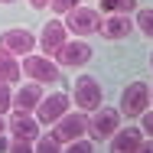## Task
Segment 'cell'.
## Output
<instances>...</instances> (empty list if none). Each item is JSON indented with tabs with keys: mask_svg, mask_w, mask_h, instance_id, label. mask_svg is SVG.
Masks as SVG:
<instances>
[{
	"mask_svg": "<svg viewBox=\"0 0 153 153\" xmlns=\"http://www.w3.org/2000/svg\"><path fill=\"white\" fill-rule=\"evenodd\" d=\"M68 20H65V30L75 33L78 39H85V36H91V33H98V26H101V10H94V7H75L72 13H65Z\"/></svg>",
	"mask_w": 153,
	"mask_h": 153,
	"instance_id": "6da1fadb",
	"label": "cell"
},
{
	"mask_svg": "<svg viewBox=\"0 0 153 153\" xmlns=\"http://www.w3.org/2000/svg\"><path fill=\"white\" fill-rule=\"evenodd\" d=\"M72 98L78 104V111H98L101 108V85L94 75H78L75 78V88H72Z\"/></svg>",
	"mask_w": 153,
	"mask_h": 153,
	"instance_id": "7a4b0ae2",
	"label": "cell"
},
{
	"mask_svg": "<svg viewBox=\"0 0 153 153\" xmlns=\"http://www.w3.org/2000/svg\"><path fill=\"white\" fill-rule=\"evenodd\" d=\"M150 104V85L147 82H130L121 94V114L124 117H140Z\"/></svg>",
	"mask_w": 153,
	"mask_h": 153,
	"instance_id": "3957f363",
	"label": "cell"
},
{
	"mask_svg": "<svg viewBox=\"0 0 153 153\" xmlns=\"http://www.w3.org/2000/svg\"><path fill=\"white\" fill-rule=\"evenodd\" d=\"M91 46L85 42V39H65L59 49H56V65H62V68H78V65H85V62L91 59Z\"/></svg>",
	"mask_w": 153,
	"mask_h": 153,
	"instance_id": "277c9868",
	"label": "cell"
},
{
	"mask_svg": "<svg viewBox=\"0 0 153 153\" xmlns=\"http://www.w3.org/2000/svg\"><path fill=\"white\" fill-rule=\"evenodd\" d=\"M20 68H23V75L33 78V82H39V85H52L56 78H59V65L52 59H46V56H23L20 62Z\"/></svg>",
	"mask_w": 153,
	"mask_h": 153,
	"instance_id": "5b68a950",
	"label": "cell"
},
{
	"mask_svg": "<svg viewBox=\"0 0 153 153\" xmlns=\"http://www.w3.org/2000/svg\"><path fill=\"white\" fill-rule=\"evenodd\" d=\"M85 130H88V117H85V111H68V114H62L59 121L52 124V137H56L59 143H72V140H78Z\"/></svg>",
	"mask_w": 153,
	"mask_h": 153,
	"instance_id": "8992f818",
	"label": "cell"
},
{
	"mask_svg": "<svg viewBox=\"0 0 153 153\" xmlns=\"http://www.w3.org/2000/svg\"><path fill=\"white\" fill-rule=\"evenodd\" d=\"M117 127H121V111H114V108H98L88 117V130L98 140H111Z\"/></svg>",
	"mask_w": 153,
	"mask_h": 153,
	"instance_id": "52a82bcc",
	"label": "cell"
},
{
	"mask_svg": "<svg viewBox=\"0 0 153 153\" xmlns=\"http://www.w3.org/2000/svg\"><path fill=\"white\" fill-rule=\"evenodd\" d=\"M62 114H68V94H62V91L42 94V101L36 104V121L39 124H56Z\"/></svg>",
	"mask_w": 153,
	"mask_h": 153,
	"instance_id": "ba28073f",
	"label": "cell"
},
{
	"mask_svg": "<svg viewBox=\"0 0 153 153\" xmlns=\"http://www.w3.org/2000/svg\"><path fill=\"white\" fill-rule=\"evenodd\" d=\"M7 130L13 134V140H36V134H39V121L30 117V111H13L10 121H7Z\"/></svg>",
	"mask_w": 153,
	"mask_h": 153,
	"instance_id": "9c48e42d",
	"label": "cell"
},
{
	"mask_svg": "<svg viewBox=\"0 0 153 153\" xmlns=\"http://www.w3.org/2000/svg\"><path fill=\"white\" fill-rule=\"evenodd\" d=\"M134 30H137V26H134V20H130L127 13H108V16L101 20V26H98V33H101L104 39H124V36H130Z\"/></svg>",
	"mask_w": 153,
	"mask_h": 153,
	"instance_id": "30bf717a",
	"label": "cell"
},
{
	"mask_svg": "<svg viewBox=\"0 0 153 153\" xmlns=\"http://www.w3.org/2000/svg\"><path fill=\"white\" fill-rule=\"evenodd\" d=\"M36 42H39V39H36L30 30H7L3 36H0V46L10 49L13 56H30Z\"/></svg>",
	"mask_w": 153,
	"mask_h": 153,
	"instance_id": "8fae6325",
	"label": "cell"
},
{
	"mask_svg": "<svg viewBox=\"0 0 153 153\" xmlns=\"http://www.w3.org/2000/svg\"><path fill=\"white\" fill-rule=\"evenodd\" d=\"M143 143V130L140 127H117L114 137H111V153H134L137 147Z\"/></svg>",
	"mask_w": 153,
	"mask_h": 153,
	"instance_id": "7c38bea8",
	"label": "cell"
},
{
	"mask_svg": "<svg viewBox=\"0 0 153 153\" xmlns=\"http://www.w3.org/2000/svg\"><path fill=\"white\" fill-rule=\"evenodd\" d=\"M65 23L62 20H49L46 26H42V33H39V46H42V52H52L56 56V49H59L62 42H65Z\"/></svg>",
	"mask_w": 153,
	"mask_h": 153,
	"instance_id": "4fadbf2b",
	"label": "cell"
},
{
	"mask_svg": "<svg viewBox=\"0 0 153 153\" xmlns=\"http://www.w3.org/2000/svg\"><path fill=\"white\" fill-rule=\"evenodd\" d=\"M39 101H42V85L30 82V85H23L20 91L13 94V111H33Z\"/></svg>",
	"mask_w": 153,
	"mask_h": 153,
	"instance_id": "5bb4252c",
	"label": "cell"
},
{
	"mask_svg": "<svg viewBox=\"0 0 153 153\" xmlns=\"http://www.w3.org/2000/svg\"><path fill=\"white\" fill-rule=\"evenodd\" d=\"M20 75H23V68H20L16 56H13L10 49H3V46H0V78L13 85V82H20Z\"/></svg>",
	"mask_w": 153,
	"mask_h": 153,
	"instance_id": "9a60e30c",
	"label": "cell"
},
{
	"mask_svg": "<svg viewBox=\"0 0 153 153\" xmlns=\"http://www.w3.org/2000/svg\"><path fill=\"white\" fill-rule=\"evenodd\" d=\"M101 10H104V16L108 13H137V0H101Z\"/></svg>",
	"mask_w": 153,
	"mask_h": 153,
	"instance_id": "2e32d148",
	"label": "cell"
},
{
	"mask_svg": "<svg viewBox=\"0 0 153 153\" xmlns=\"http://www.w3.org/2000/svg\"><path fill=\"white\" fill-rule=\"evenodd\" d=\"M134 26L143 33L147 39H153V10L147 7V10H137V16H134Z\"/></svg>",
	"mask_w": 153,
	"mask_h": 153,
	"instance_id": "e0dca14e",
	"label": "cell"
},
{
	"mask_svg": "<svg viewBox=\"0 0 153 153\" xmlns=\"http://www.w3.org/2000/svg\"><path fill=\"white\" fill-rule=\"evenodd\" d=\"M33 153H62V143L52 137V134H49V137H42V140L33 147Z\"/></svg>",
	"mask_w": 153,
	"mask_h": 153,
	"instance_id": "ac0fdd59",
	"label": "cell"
},
{
	"mask_svg": "<svg viewBox=\"0 0 153 153\" xmlns=\"http://www.w3.org/2000/svg\"><path fill=\"white\" fill-rule=\"evenodd\" d=\"M13 108V91H10V82L0 78V114H7Z\"/></svg>",
	"mask_w": 153,
	"mask_h": 153,
	"instance_id": "d6986e66",
	"label": "cell"
},
{
	"mask_svg": "<svg viewBox=\"0 0 153 153\" xmlns=\"http://www.w3.org/2000/svg\"><path fill=\"white\" fill-rule=\"evenodd\" d=\"M49 7H52V13H62V16H65V13H72L75 7H82V3H78V0H49Z\"/></svg>",
	"mask_w": 153,
	"mask_h": 153,
	"instance_id": "ffe728a7",
	"label": "cell"
},
{
	"mask_svg": "<svg viewBox=\"0 0 153 153\" xmlns=\"http://www.w3.org/2000/svg\"><path fill=\"white\" fill-rule=\"evenodd\" d=\"M62 153H94V147L88 143V140H82V137H78V140H72Z\"/></svg>",
	"mask_w": 153,
	"mask_h": 153,
	"instance_id": "44dd1931",
	"label": "cell"
},
{
	"mask_svg": "<svg viewBox=\"0 0 153 153\" xmlns=\"http://www.w3.org/2000/svg\"><path fill=\"white\" fill-rule=\"evenodd\" d=\"M10 153H33V140H10Z\"/></svg>",
	"mask_w": 153,
	"mask_h": 153,
	"instance_id": "7402d4cb",
	"label": "cell"
},
{
	"mask_svg": "<svg viewBox=\"0 0 153 153\" xmlns=\"http://www.w3.org/2000/svg\"><path fill=\"white\" fill-rule=\"evenodd\" d=\"M140 130H143L147 137H153V111H143V114H140Z\"/></svg>",
	"mask_w": 153,
	"mask_h": 153,
	"instance_id": "603a6c76",
	"label": "cell"
},
{
	"mask_svg": "<svg viewBox=\"0 0 153 153\" xmlns=\"http://www.w3.org/2000/svg\"><path fill=\"white\" fill-rule=\"evenodd\" d=\"M134 153H153V137H150V140H143V143H140Z\"/></svg>",
	"mask_w": 153,
	"mask_h": 153,
	"instance_id": "cb8c5ba5",
	"label": "cell"
},
{
	"mask_svg": "<svg viewBox=\"0 0 153 153\" xmlns=\"http://www.w3.org/2000/svg\"><path fill=\"white\" fill-rule=\"evenodd\" d=\"M30 7H33V10H46V7H49V0H30Z\"/></svg>",
	"mask_w": 153,
	"mask_h": 153,
	"instance_id": "d4e9b609",
	"label": "cell"
},
{
	"mask_svg": "<svg viewBox=\"0 0 153 153\" xmlns=\"http://www.w3.org/2000/svg\"><path fill=\"white\" fill-rule=\"evenodd\" d=\"M3 130H7V121H3V114H0V134H3Z\"/></svg>",
	"mask_w": 153,
	"mask_h": 153,
	"instance_id": "484cf974",
	"label": "cell"
},
{
	"mask_svg": "<svg viewBox=\"0 0 153 153\" xmlns=\"http://www.w3.org/2000/svg\"><path fill=\"white\" fill-rule=\"evenodd\" d=\"M150 68H153V52H150Z\"/></svg>",
	"mask_w": 153,
	"mask_h": 153,
	"instance_id": "4316f807",
	"label": "cell"
},
{
	"mask_svg": "<svg viewBox=\"0 0 153 153\" xmlns=\"http://www.w3.org/2000/svg\"><path fill=\"white\" fill-rule=\"evenodd\" d=\"M0 3H13V0H0Z\"/></svg>",
	"mask_w": 153,
	"mask_h": 153,
	"instance_id": "83f0119b",
	"label": "cell"
},
{
	"mask_svg": "<svg viewBox=\"0 0 153 153\" xmlns=\"http://www.w3.org/2000/svg\"><path fill=\"white\" fill-rule=\"evenodd\" d=\"M150 101H153V88H150Z\"/></svg>",
	"mask_w": 153,
	"mask_h": 153,
	"instance_id": "f1b7e54d",
	"label": "cell"
}]
</instances>
